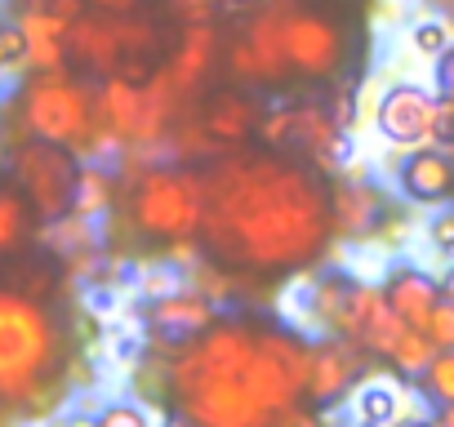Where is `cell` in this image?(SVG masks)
<instances>
[{
	"mask_svg": "<svg viewBox=\"0 0 454 427\" xmlns=\"http://www.w3.org/2000/svg\"><path fill=\"white\" fill-rule=\"evenodd\" d=\"M352 290L356 281L348 272H325L308 285V312L321 325V334L348 338V307H352Z\"/></svg>",
	"mask_w": 454,
	"mask_h": 427,
	"instance_id": "d6986e66",
	"label": "cell"
},
{
	"mask_svg": "<svg viewBox=\"0 0 454 427\" xmlns=\"http://www.w3.org/2000/svg\"><path fill=\"white\" fill-rule=\"evenodd\" d=\"M396 414V392L387 383H370L356 392V423L361 427H383Z\"/></svg>",
	"mask_w": 454,
	"mask_h": 427,
	"instance_id": "d4e9b609",
	"label": "cell"
},
{
	"mask_svg": "<svg viewBox=\"0 0 454 427\" xmlns=\"http://www.w3.org/2000/svg\"><path fill=\"white\" fill-rule=\"evenodd\" d=\"M112 205V174L107 169H94V165H81V182H76V219H94Z\"/></svg>",
	"mask_w": 454,
	"mask_h": 427,
	"instance_id": "7402d4cb",
	"label": "cell"
},
{
	"mask_svg": "<svg viewBox=\"0 0 454 427\" xmlns=\"http://www.w3.org/2000/svg\"><path fill=\"white\" fill-rule=\"evenodd\" d=\"M0 160H5V143H0Z\"/></svg>",
	"mask_w": 454,
	"mask_h": 427,
	"instance_id": "b9f144b4",
	"label": "cell"
},
{
	"mask_svg": "<svg viewBox=\"0 0 454 427\" xmlns=\"http://www.w3.org/2000/svg\"><path fill=\"white\" fill-rule=\"evenodd\" d=\"M23 125L32 138L59 143V147H94L103 138L98 129V94L76 81L67 67L63 72H41L23 89Z\"/></svg>",
	"mask_w": 454,
	"mask_h": 427,
	"instance_id": "5b68a950",
	"label": "cell"
},
{
	"mask_svg": "<svg viewBox=\"0 0 454 427\" xmlns=\"http://www.w3.org/2000/svg\"><path fill=\"white\" fill-rule=\"evenodd\" d=\"M85 5H94V10H103V14H134L143 0H85Z\"/></svg>",
	"mask_w": 454,
	"mask_h": 427,
	"instance_id": "d590c367",
	"label": "cell"
},
{
	"mask_svg": "<svg viewBox=\"0 0 454 427\" xmlns=\"http://www.w3.org/2000/svg\"><path fill=\"white\" fill-rule=\"evenodd\" d=\"M410 45H414L423 58H441V54L454 45V36H450V27H445V23L423 19V23H414V27H410Z\"/></svg>",
	"mask_w": 454,
	"mask_h": 427,
	"instance_id": "4316f807",
	"label": "cell"
},
{
	"mask_svg": "<svg viewBox=\"0 0 454 427\" xmlns=\"http://www.w3.org/2000/svg\"><path fill=\"white\" fill-rule=\"evenodd\" d=\"M94 427H152V418H147V409H138L129 400H116L94 418Z\"/></svg>",
	"mask_w": 454,
	"mask_h": 427,
	"instance_id": "f546056e",
	"label": "cell"
},
{
	"mask_svg": "<svg viewBox=\"0 0 454 427\" xmlns=\"http://www.w3.org/2000/svg\"><path fill=\"white\" fill-rule=\"evenodd\" d=\"M365 361H361V347L348 343V338H334V334H321L312 343V365H308V400L312 405H339L356 378H361Z\"/></svg>",
	"mask_w": 454,
	"mask_h": 427,
	"instance_id": "30bf717a",
	"label": "cell"
},
{
	"mask_svg": "<svg viewBox=\"0 0 454 427\" xmlns=\"http://www.w3.org/2000/svg\"><path fill=\"white\" fill-rule=\"evenodd\" d=\"M432 356H436V347L427 343V334H423V330H405V338L396 343V352L387 356V365L401 369V374H410V378H419Z\"/></svg>",
	"mask_w": 454,
	"mask_h": 427,
	"instance_id": "484cf974",
	"label": "cell"
},
{
	"mask_svg": "<svg viewBox=\"0 0 454 427\" xmlns=\"http://www.w3.org/2000/svg\"><path fill=\"white\" fill-rule=\"evenodd\" d=\"M63 427H94V418H85V414H76V418H67Z\"/></svg>",
	"mask_w": 454,
	"mask_h": 427,
	"instance_id": "f35d334b",
	"label": "cell"
},
{
	"mask_svg": "<svg viewBox=\"0 0 454 427\" xmlns=\"http://www.w3.org/2000/svg\"><path fill=\"white\" fill-rule=\"evenodd\" d=\"M286 143H303L317 160H339L343 156V129L334 125L330 107H317V103H303V107H290V138Z\"/></svg>",
	"mask_w": 454,
	"mask_h": 427,
	"instance_id": "ffe728a7",
	"label": "cell"
},
{
	"mask_svg": "<svg viewBox=\"0 0 454 427\" xmlns=\"http://www.w3.org/2000/svg\"><path fill=\"white\" fill-rule=\"evenodd\" d=\"M27 63V36L19 23L0 19V72H19Z\"/></svg>",
	"mask_w": 454,
	"mask_h": 427,
	"instance_id": "83f0119b",
	"label": "cell"
},
{
	"mask_svg": "<svg viewBox=\"0 0 454 427\" xmlns=\"http://www.w3.org/2000/svg\"><path fill=\"white\" fill-rule=\"evenodd\" d=\"M330 116H334V125H339V129H348V125H352V89H339V98H334Z\"/></svg>",
	"mask_w": 454,
	"mask_h": 427,
	"instance_id": "e575fe53",
	"label": "cell"
},
{
	"mask_svg": "<svg viewBox=\"0 0 454 427\" xmlns=\"http://www.w3.org/2000/svg\"><path fill=\"white\" fill-rule=\"evenodd\" d=\"M330 209H334V237L365 241L387 219V196H383L379 182L348 174V178H334L330 182Z\"/></svg>",
	"mask_w": 454,
	"mask_h": 427,
	"instance_id": "8fae6325",
	"label": "cell"
},
{
	"mask_svg": "<svg viewBox=\"0 0 454 427\" xmlns=\"http://www.w3.org/2000/svg\"><path fill=\"white\" fill-rule=\"evenodd\" d=\"M374 125L392 147H427L441 138V98L423 85H392L374 107Z\"/></svg>",
	"mask_w": 454,
	"mask_h": 427,
	"instance_id": "ba28073f",
	"label": "cell"
},
{
	"mask_svg": "<svg viewBox=\"0 0 454 427\" xmlns=\"http://www.w3.org/2000/svg\"><path fill=\"white\" fill-rule=\"evenodd\" d=\"M281 50H286L290 72H299L308 81H330V76H339V67L348 58V36L330 14L281 5Z\"/></svg>",
	"mask_w": 454,
	"mask_h": 427,
	"instance_id": "52a82bcc",
	"label": "cell"
},
{
	"mask_svg": "<svg viewBox=\"0 0 454 427\" xmlns=\"http://www.w3.org/2000/svg\"><path fill=\"white\" fill-rule=\"evenodd\" d=\"M160 427H192V423H187V418H183V414H169V418H165V423H160Z\"/></svg>",
	"mask_w": 454,
	"mask_h": 427,
	"instance_id": "ab89813d",
	"label": "cell"
},
{
	"mask_svg": "<svg viewBox=\"0 0 454 427\" xmlns=\"http://www.w3.org/2000/svg\"><path fill=\"white\" fill-rule=\"evenodd\" d=\"M427 241H432V250L454 254V209L432 214V223H427Z\"/></svg>",
	"mask_w": 454,
	"mask_h": 427,
	"instance_id": "1f68e13d",
	"label": "cell"
},
{
	"mask_svg": "<svg viewBox=\"0 0 454 427\" xmlns=\"http://www.w3.org/2000/svg\"><path fill=\"white\" fill-rule=\"evenodd\" d=\"M214 63H218V36H214V27L209 23H192V27H183V36H178V45L169 54L165 76L174 81L178 98H192L205 85V76L214 72Z\"/></svg>",
	"mask_w": 454,
	"mask_h": 427,
	"instance_id": "9a60e30c",
	"label": "cell"
},
{
	"mask_svg": "<svg viewBox=\"0 0 454 427\" xmlns=\"http://www.w3.org/2000/svg\"><path fill=\"white\" fill-rule=\"evenodd\" d=\"M63 374V330L45 299L0 290V405L36 409Z\"/></svg>",
	"mask_w": 454,
	"mask_h": 427,
	"instance_id": "3957f363",
	"label": "cell"
},
{
	"mask_svg": "<svg viewBox=\"0 0 454 427\" xmlns=\"http://www.w3.org/2000/svg\"><path fill=\"white\" fill-rule=\"evenodd\" d=\"M432 423H436V427H454V405H441Z\"/></svg>",
	"mask_w": 454,
	"mask_h": 427,
	"instance_id": "8d00e7d4",
	"label": "cell"
},
{
	"mask_svg": "<svg viewBox=\"0 0 454 427\" xmlns=\"http://www.w3.org/2000/svg\"><path fill=\"white\" fill-rule=\"evenodd\" d=\"M14 178L27 196V205L45 223H59L76 209V182H81V160L72 147L32 138L14 147Z\"/></svg>",
	"mask_w": 454,
	"mask_h": 427,
	"instance_id": "8992f818",
	"label": "cell"
},
{
	"mask_svg": "<svg viewBox=\"0 0 454 427\" xmlns=\"http://www.w3.org/2000/svg\"><path fill=\"white\" fill-rule=\"evenodd\" d=\"M334 241L330 182L272 151H227L205 174L200 245L241 272H299Z\"/></svg>",
	"mask_w": 454,
	"mask_h": 427,
	"instance_id": "6da1fadb",
	"label": "cell"
},
{
	"mask_svg": "<svg viewBox=\"0 0 454 427\" xmlns=\"http://www.w3.org/2000/svg\"><path fill=\"white\" fill-rule=\"evenodd\" d=\"M147 321H152V330H156L160 338H169V343L178 347V343L196 338L200 330H209V325L218 321V307H214L205 294H196V290H169V294H160V299L152 303Z\"/></svg>",
	"mask_w": 454,
	"mask_h": 427,
	"instance_id": "5bb4252c",
	"label": "cell"
},
{
	"mask_svg": "<svg viewBox=\"0 0 454 427\" xmlns=\"http://www.w3.org/2000/svg\"><path fill=\"white\" fill-rule=\"evenodd\" d=\"M223 5H227V0H169V10H174V19H178L183 27H192V23H209Z\"/></svg>",
	"mask_w": 454,
	"mask_h": 427,
	"instance_id": "4dcf8cb0",
	"label": "cell"
},
{
	"mask_svg": "<svg viewBox=\"0 0 454 427\" xmlns=\"http://www.w3.org/2000/svg\"><path fill=\"white\" fill-rule=\"evenodd\" d=\"M241 36L250 41L254 58H259V72L263 81H281L290 67H286V50H281V0H272V5H263L246 27Z\"/></svg>",
	"mask_w": 454,
	"mask_h": 427,
	"instance_id": "44dd1931",
	"label": "cell"
},
{
	"mask_svg": "<svg viewBox=\"0 0 454 427\" xmlns=\"http://www.w3.org/2000/svg\"><path fill=\"white\" fill-rule=\"evenodd\" d=\"M263 120V107L246 89H218L200 103V134L218 147H241Z\"/></svg>",
	"mask_w": 454,
	"mask_h": 427,
	"instance_id": "7c38bea8",
	"label": "cell"
},
{
	"mask_svg": "<svg viewBox=\"0 0 454 427\" xmlns=\"http://www.w3.org/2000/svg\"><path fill=\"white\" fill-rule=\"evenodd\" d=\"M419 387L423 396L441 409V405H454V352H436L427 361V369L419 374Z\"/></svg>",
	"mask_w": 454,
	"mask_h": 427,
	"instance_id": "cb8c5ba5",
	"label": "cell"
},
{
	"mask_svg": "<svg viewBox=\"0 0 454 427\" xmlns=\"http://www.w3.org/2000/svg\"><path fill=\"white\" fill-rule=\"evenodd\" d=\"M272 427H325V423H321V414H317L308 400H299V405H290L286 414H277Z\"/></svg>",
	"mask_w": 454,
	"mask_h": 427,
	"instance_id": "d6a6232c",
	"label": "cell"
},
{
	"mask_svg": "<svg viewBox=\"0 0 454 427\" xmlns=\"http://www.w3.org/2000/svg\"><path fill=\"white\" fill-rule=\"evenodd\" d=\"M383 299L392 303V312H396L410 330H423L427 316H432V307H436L445 294H441V281H436V276H427L423 268L401 263V268L387 272V281H383Z\"/></svg>",
	"mask_w": 454,
	"mask_h": 427,
	"instance_id": "2e32d148",
	"label": "cell"
},
{
	"mask_svg": "<svg viewBox=\"0 0 454 427\" xmlns=\"http://www.w3.org/2000/svg\"><path fill=\"white\" fill-rule=\"evenodd\" d=\"M441 294H445V299H450V303H454V268H450V272H445V276H441Z\"/></svg>",
	"mask_w": 454,
	"mask_h": 427,
	"instance_id": "74e56055",
	"label": "cell"
},
{
	"mask_svg": "<svg viewBox=\"0 0 454 427\" xmlns=\"http://www.w3.org/2000/svg\"><path fill=\"white\" fill-rule=\"evenodd\" d=\"M436 85H441V94L454 103V45L436 58Z\"/></svg>",
	"mask_w": 454,
	"mask_h": 427,
	"instance_id": "836d02e7",
	"label": "cell"
},
{
	"mask_svg": "<svg viewBox=\"0 0 454 427\" xmlns=\"http://www.w3.org/2000/svg\"><path fill=\"white\" fill-rule=\"evenodd\" d=\"M27 237V196L14 187H0V254L14 250Z\"/></svg>",
	"mask_w": 454,
	"mask_h": 427,
	"instance_id": "603a6c76",
	"label": "cell"
},
{
	"mask_svg": "<svg viewBox=\"0 0 454 427\" xmlns=\"http://www.w3.org/2000/svg\"><path fill=\"white\" fill-rule=\"evenodd\" d=\"M405 321L392 312V303L383 299V285H365L356 281L352 290V307H348V343H356L370 356H392L396 343L405 338Z\"/></svg>",
	"mask_w": 454,
	"mask_h": 427,
	"instance_id": "9c48e42d",
	"label": "cell"
},
{
	"mask_svg": "<svg viewBox=\"0 0 454 427\" xmlns=\"http://www.w3.org/2000/svg\"><path fill=\"white\" fill-rule=\"evenodd\" d=\"M396 187L405 200L414 205H441L454 196V156L441 147H414L401 169H396Z\"/></svg>",
	"mask_w": 454,
	"mask_h": 427,
	"instance_id": "4fadbf2b",
	"label": "cell"
},
{
	"mask_svg": "<svg viewBox=\"0 0 454 427\" xmlns=\"http://www.w3.org/2000/svg\"><path fill=\"white\" fill-rule=\"evenodd\" d=\"M423 334H427V343H432L436 352H454V303H450V299H441V303L432 307Z\"/></svg>",
	"mask_w": 454,
	"mask_h": 427,
	"instance_id": "f1b7e54d",
	"label": "cell"
},
{
	"mask_svg": "<svg viewBox=\"0 0 454 427\" xmlns=\"http://www.w3.org/2000/svg\"><path fill=\"white\" fill-rule=\"evenodd\" d=\"M401 427H436V423H432V418H405Z\"/></svg>",
	"mask_w": 454,
	"mask_h": 427,
	"instance_id": "60d3db41",
	"label": "cell"
},
{
	"mask_svg": "<svg viewBox=\"0 0 454 427\" xmlns=\"http://www.w3.org/2000/svg\"><path fill=\"white\" fill-rule=\"evenodd\" d=\"M259 347V325L214 321L196 338L178 343L169 361V392L192 427H272L277 418L259 405L250 387V361Z\"/></svg>",
	"mask_w": 454,
	"mask_h": 427,
	"instance_id": "7a4b0ae2",
	"label": "cell"
},
{
	"mask_svg": "<svg viewBox=\"0 0 454 427\" xmlns=\"http://www.w3.org/2000/svg\"><path fill=\"white\" fill-rule=\"evenodd\" d=\"M98 129L116 143H143V85L107 76L98 89Z\"/></svg>",
	"mask_w": 454,
	"mask_h": 427,
	"instance_id": "e0dca14e",
	"label": "cell"
},
{
	"mask_svg": "<svg viewBox=\"0 0 454 427\" xmlns=\"http://www.w3.org/2000/svg\"><path fill=\"white\" fill-rule=\"evenodd\" d=\"M27 36V63L36 72H63L67 67V19L54 10H32L23 23Z\"/></svg>",
	"mask_w": 454,
	"mask_h": 427,
	"instance_id": "ac0fdd59",
	"label": "cell"
},
{
	"mask_svg": "<svg viewBox=\"0 0 454 427\" xmlns=\"http://www.w3.org/2000/svg\"><path fill=\"white\" fill-rule=\"evenodd\" d=\"M129 223L147 241L183 245L205 223V174L196 169H147L129 191Z\"/></svg>",
	"mask_w": 454,
	"mask_h": 427,
	"instance_id": "277c9868",
	"label": "cell"
}]
</instances>
